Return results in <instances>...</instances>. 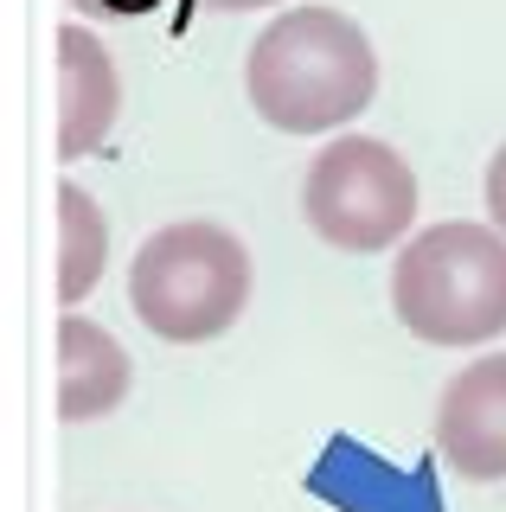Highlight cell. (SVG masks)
Instances as JSON below:
<instances>
[{
    "label": "cell",
    "mask_w": 506,
    "mask_h": 512,
    "mask_svg": "<svg viewBox=\"0 0 506 512\" xmlns=\"http://www.w3.org/2000/svg\"><path fill=\"white\" fill-rule=\"evenodd\" d=\"M199 7H212V13H250V7H276V0H199Z\"/></svg>",
    "instance_id": "obj_11"
},
{
    "label": "cell",
    "mask_w": 506,
    "mask_h": 512,
    "mask_svg": "<svg viewBox=\"0 0 506 512\" xmlns=\"http://www.w3.org/2000/svg\"><path fill=\"white\" fill-rule=\"evenodd\" d=\"M487 218L506 231V141H500V154L487 160Z\"/></svg>",
    "instance_id": "obj_9"
},
{
    "label": "cell",
    "mask_w": 506,
    "mask_h": 512,
    "mask_svg": "<svg viewBox=\"0 0 506 512\" xmlns=\"http://www.w3.org/2000/svg\"><path fill=\"white\" fill-rule=\"evenodd\" d=\"M302 212L314 224V237H327L334 250H353V256L391 250L417 224V173L391 141L340 135L308 160Z\"/></svg>",
    "instance_id": "obj_4"
},
{
    "label": "cell",
    "mask_w": 506,
    "mask_h": 512,
    "mask_svg": "<svg viewBox=\"0 0 506 512\" xmlns=\"http://www.w3.org/2000/svg\"><path fill=\"white\" fill-rule=\"evenodd\" d=\"M71 7H84V13H103V20H135V13L161 7V0H71Z\"/></svg>",
    "instance_id": "obj_10"
},
{
    "label": "cell",
    "mask_w": 506,
    "mask_h": 512,
    "mask_svg": "<svg viewBox=\"0 0 506 512\" xmlns=\"http://www.w3.org/2000/svg\"><path fill=\"white\" fill-rule=\"evenodd\" d=\"M122 84L116 58L84 20L58 26V160H84L103 148V135L116 128Z\"/></svg>",
    "instance_id": "obj_6"
},
{
    "label": "cell",
    "mask_w": 506,
    "mask_h": 512,
    "mask_svg": "<svg viewBox=\"0 0 506 512\" xmlns=\"http://www.w3.org/2000/svg\"><path fill=\"white\" fill-rule=\"evenodd\" d=\"M109 263V224L77 180H58V301L77 308L103 282Z\"/></svg>",
    "instance_id": "obj_8"
},
{
    "label": "cell",
    "mask_w": 506,
    "mask_h": 512,
    "mask_svg": "<svg viewBox=\"0 0 506 512\" xmlns=\"http://www.w3.org/2000/svg\"><path fill=\"white\" fill-rule=\"evenodd\" d=\"M244 90L250 109L282 135H334L340 122L372 109V39L340 7H289L257 32L244 58Z\"/></svg>",
    "instance_id": "obj_1"
},
{
    "label": "cell",
    "mask_w": 506,
    "mask_h": 512,
    "mask_svg": "<svg viewBox=\"0 0 506 512\" xmlns=\"http://www.w3.org/2000/svg\"><path fill=\"white\" fill-rule=\"evenodd\" d=\"M436 448L462 480H506V352H487L442 384Z\"/></svg>",
    "instance_id": "obj_5"
},
{
    "label": "cell",
    "mask_w": 506,
    "mask_h": 512,
    "mask_svg": "<svg viewBox=\"0 0 506 512\" xmlns=\"http://www.w3.org/2000/svg\"><path fill=\"white\" fill-rule=\"evenodd\" d=\"M391 314L430 346H487L506 333V231L449 218L391 263Z\"/></svg>",
    "instance_id": "obj_2"
},
{
    "label": "cell",
    "mask_w": 506,
    "mask_h": 512,
    "mask_svg": "<svg viewBox=\"0 0 506 512\" xmlns=\"http://www.w3.org/2000/svg\"><path fill=\"white\" fill-rule=\"evenodd\" d=\"M129 397V352L109 327L84 314L58 320V416L65 423H97Z\"/></svg>",
    "instance_id": "obj_7"
},
{
    "label": "cell",
    "mask_w": 506,
    "mask_h": 512,
    "mask_svg": "<svg viewBox=\"0 0 506 512\" xmlns=\"http://www.w3.org/2000/svg\"><path fill=\"white\" fill-rule=\"evenodd\" d=\"M129 308L173 346L218 340L250 308V250L212 218L167 224L129 263Z\"/></svg>",
    "instance_id": "obj_3"
}]
</instances>
